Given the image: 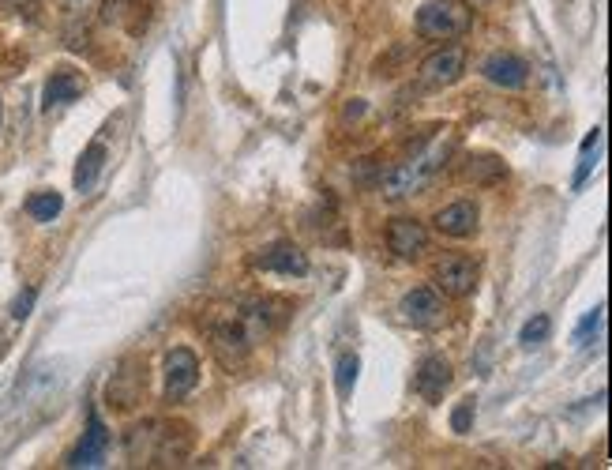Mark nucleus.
Wrapping results in <instances>:
<instances>
[{
  "label": "nucleus",
  "mask_w": 612,
  "mask_h": 470,
  "mask_svg": "<svg viewBox=\"0 0 612 470\" xmlns=\"http://www.w3.org/2000/svg\"><path fill=\"white\" fill-rule=\"evenodd\" d=\"M252 267L256 271H275V275H308V256L293 241H275L252 256Z\"/></svg>",
  "instance_id": "1a4fd4ad"
},
{
  "label": "nucleus",
  "mask_w": 612,
  "mask_h": 470,
  "mask_svg": "<svg viewBox=\"0 0 612 470\" xmlns=\"http://www.w3.org/2000/svg\"><path fill=\"white\" fill-rule=\"evenodd\" d=\"M601 320H605V309H601V305H597L594 313L582 316V324L575 328V346H590V339L601 331Z\"/></svg>",
  "instance_id": "4be33fe9"
},
{
  "label": "nucleus",
  "mask_w": 612,
  "mask_h": 470,
  "mask_svg": "<svg viewBox=\"0 0 612 470\" xmlns=\"http://www.w3.org/2000/svg\"><path fill=\"white\" fill-rule=\"evenodd\" d=\"M357 373H361V358L357 354H342L335 365V388H338V399H350L353 395V384H357Z\"/></svg>",
  "instance_id": "6ab92c4d"
},
{
  "label": "nucleus",
  "mask_w": 612,
  "mask_h": 470,
  "mask_svg": "<svg viewBox=\"0 0 612 470\" xmlns=\"http://www.w3.org/2000/svg\"><path fill=\"white\" fill-rule=\"evenodd\" d=\"M597 147H601V128H594L586 140H582V151H579V170H575V181L571 185L575 188H582L586 185V177L594 173V166H597Z\"/></svg>",
  "instance_id": "a211bd4d"
},
{
  "label": "nucleus",
  "mask_w": 612,
  "mask_h": 470,
  "mask_svg": "<svg viewBox=\"0 0 612 470\" xmlns=\"http://www.w3.org/2000/svg\"><path fill=\"white\" fill-rule=\"evenodd\" d=\"M34 301H38V290H34V286H27V290L16 298V305H12V316H16V320H27V316H31V309H34Z\"/></svg>",
  "instance_id": "b1692460"
},
{
  "label": "nucleus",
  "mask_w": 612,
  "mask_h": 470,
  "mask_svg": "<svg viewBox=\"0 0 612 470\" xmlns=\"http://www.w3.org/2000/svg\"><path fill=\"white\" fill-rule=\"evenodd\" d=\"M252 343L256 339H252L241 309H233V313H226L222 320L211 324V346H215V358L222 369H241L248 354H252Z\"/></svg>",
  "instance_id": "7ed1b4c3"
},
{
  "label": "nucleus",
  "mask_w": 612,
  "mask_h": 470,
  "mask_svg": "<svg viewBox=\"0 0 612 470\" xmlns=\"http://www.w3.org/2000/svg\"><path fill=\"white\" fill-rule=\"evenodd\" d=\"M199 358L188 346H173L166 358V403H181L184 395L196 388Z\"/></svg>",
  "instance_id": "0eeeda50"
},
{
  "label": "nucleus",
  "mask_w": 612,
  "mask_h": 470,
  "mask_svg": "<svg viewBox=\"0 0 612 470\" xmlns=\"http://www.w3.org/2000/svg\"><path fill=\"white\" fill-rule=\"evenodd\" d=\"M414 384H417V395H421L425 403H440L444 392L451 388V365H447L444 358L432 354V358H425L421 365H417Z\"/></svg>",
  "instance_id": "f8f14e48"
},
{
  "label": "nucleus",
  "mask_w": 612,
  "mask_h": 470,
  "mask_svg": "<svg viewBox=\"0 0 612 470\" xmlns=\"http://www.w3.org/2000/svg\"><path fill=\"white\" fill-rule=\"evenodd\" d=\"M61 211H64L61 192H34L31 200H27V215H31L34 222H53Z\"/></svg>",
  "instance_id": "f3484780"
},
{
  "label": "nucleus",
  "mask_w": 612,
  "mask_h": 470,
  "mask_svg": "<svg viewBox=\"0 0 612 470\" xmlns=\"http://www.w3.org/2000/svg\"><path fill=\"white\" fill-rule=\"evenodd\" d=\"M462 72H466V49L462 46H444L429 53L421 68H417V79L421 87H432V91H444L451 83H459Z\"/></svg>",
  "instance_id": "423d86ee"
},
{
  "label": "nucleus",
  "mask_w": 612,
  "mask_h": 470,
  "mask_svg": "<svg viewBox=\"0 0 612 470\" xmlns=\"http://www.w3.org/2000/svg\"><path fill=\"white\" fill-rule=\"evenodd\" d=\"M477 279H481V267L462 252H451V256L432 264V282L444 298H470L477 290Z\"/></svg>",
  "instance_id": "20e7f679"
},
{
  "label": "nucleus",
  "mask_w": 612,
  "mask_h": 470,
  "mask_svg": "<svg viewBox=\"0 0 612 470\" xmlns=\"http://www.w3.org/2000/svg\"><path fill=\"white\" fill-rule=\"evenodd\" d=\"M34 0H0V8L4 12H23V8H31Z\"/></svg>",
  "instance_id": "393cba45"
},
{
  "label": "nucleus",
  "mask_w": 612,
  "mask_h": 470,
  "mask_svg": "<svg viewBox=\"0 0 612 470\" xmlns=\"http://www.w3.org/2000/svg\"><path fill=\"white\" fill-rule=\"evenodd\" d=\"M398 313L406 324H414L421 331H432L440 328L447 320V305H444V294L440 290H432V286H414V290H406L402 301H398Z\"/></svg>",
  "instance_id": "39448f33"
},
{
  "label": "nucleus",
  "mask_w": 612,
  "mask_h": 470,
  "mask_svg": "<svg viewBox=\"0 0 612 470\" xmlns=\"http://www.w3.org/2000/svg\"><path fill=\"white\" fill-rule=\"evenodd\" d=\"M470 23H474V12H470L466 0H429L417 12V34L432 38V42L459 38V34L470 31Z\"/></svg>",
  "instance_id": "f03ea898"
},
{
  "label": "nucleus",
  "mask_w": 612,
  "mask_h": 470,
  "mask_svg": "<svg viewBox=\"0 0 612 470\" xmlns=\"http://www.w3.org/2000/svg\"><path fill=\"white\" fill-rule=\"evenodd\" d=\"M549 335H552V320L545 313H537L534 320H526V324H522L519 346H522V350H534V346H541Z\"/></svg>",
  "instance_id": "aec40b11"
},
{
  "label": "nucleus",
  "mask_w": 612,
  "mask_h": 470,
  "mask_svg": "<svg viewBox=\"0 0 612 470\" xmlns=\"http://www.w3.org/2000/svg\"><path fill=\"white\" fill-rule=\"evenodd\" d=\"M470 425H474V399H462L455 414H451V429L455 433H470Z\"/></svg>",
  "instance_id": "5701e85b"
},
{
  "label": "nucleus",
  "mask_w": 612,
  "mask_h": 470,
  "mask_svg": "<svg viewBox=\"0 0 612 470\" xmlns=\"http://www.w3.org/2000/svg\"><path fill=\"white\" fill-rule=\"evenodd\" d=\"M106 143L102 140H94L83 155H79V162H76V192H91L94 185H98V177H102V166H106Z\"/></svg>",
  "instance_id": "2eb2a0df"
},
{
  "label": "nucleus",
  "mask_w": 612,
  "mask_h": 470,
  "mask_svg": "<svg viewBox=\"0 0 612 470\" xmlns=\"http://www.w3.org/2000/svg\"><path fill=\"white\" fill-rule=\"evenodd\" d=\"M102 23H109V27H128V31H139L143 12H139L132 0H106V4H102Z\"/></svg>",
  "instance_id": "dca6fc26"
},
{
  "label": "nucleus",
  "mask_w": 612,
  "mask_h": 470,
  "mask_svg": "<svg viewBox=\"0 0 612 470\" xmlns=\"http://www.w3.org/2000/svg\"><path fill=\"white\" fill-rule=\"evenodd\" d=\"M451 151H455V136H451V132L436 136L421 155H414L410 162H402V166L383 173V196H387V200L417 196L421 188H429L432 181L440 177V170H444L447 158H451Z\"/></svg>",
  "instance_id": "f257e3e1"
},
{
  "label": "nucleus",
  "mask_w": 612,
  "mask_h": 470,
  "mask_svg": "<svg viewBox=\"0 0 612 470\" xmlns=\"http://www.w3.org/2000/svg\"><path fill=\"white\" fill-rule=\"evenodd\" d=\"M79 94H83V76H79V72H68V68H61V72H53V76L46 79L42 106H46V110H53V106H64V102H76Z\"/></svg>",
  "instance_id": "4468645a"
},
{
  "label": "nucleus",
  "mask_w": 612,
  "mask_h": 470,
  "mask_svg": "<svg viewBox=\"0 0 612 470\" xmlns=\"http://www.w3.org/2000/svg\"><path fill=\"white\" fill-rule=\"evenodd\" d=\"M481 76L489 79L492 87H504V91H522L526 79H530V64L515 57V53H492L481 61Z\"/></svg>",
  "instance_id": "9d476101"
},
{
  "label": "nucleus",
  "mask_w": 612,
  "mask_h": 470,
  "mask_svg": "<svg viewBox=\"0 0 612 470\" xmlns=\"http://www.w3.org/2000/svg\"><path fill=\"white\" fill-rule=\"evenodd\" d=\"M474 166H466V177L470 181H496L504 173V162L500 158H470Z\"/></svg>",
  "instance_id": "412c9836"
},
{
  "label": "nucleus",
  "mask_w": 612,
  "mask_h": 470,
  "mask_svg": "<svg viewBox=\"0 0 612 470\" xmlns=\"http://www.w3.org/2000/svg\"><path fill=\"white\" fill-rule=\"evenodd\" d=\"M109 444H113V433H109L106 422L98 418V410H91L87 433H83V440H79L76 448H72V455H68V467H102Z\"/></svg>",
  "instance_id": "6e6552de"
},
{
  "label": "nucleus",
  "mask_w": 612,
  "mask_h": 470,
  "mask_svg": "<svg viewBox=\"0 0 612 470\" xmlns=\"http://www.w3.org/2000/svg\"><path fill=\"white\" fill-rule=\"evenodd\" d=\"M477 204H470V200H459V204H447L436 211V230L444 237H474L477 230Z\"/></svg>",
  "instance_id": "ddd939ff"
},
{
  "label": "nucleus",
  "mask_w": 612,
  "mask_h": 470,
  "mask_svg": "<svg viewBox=\"0 0 612 470\" xmlns=\"http://www.w3.org/2000/svg\"><path fill=\"white\" fill-rule=\"evenodd\" d=\"M429 245V230L417 219H391L387 226V249L395 252L398 260H417Z\"/></svg>",
  "instance_id": "9b49d317"
}]
</instances>
